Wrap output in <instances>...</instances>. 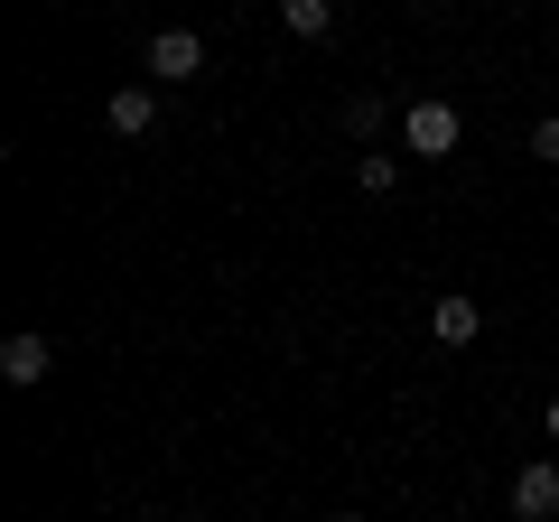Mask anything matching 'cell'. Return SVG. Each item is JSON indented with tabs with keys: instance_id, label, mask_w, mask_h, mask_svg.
<instances>
[{
	"instance_id": "cell-2",
	"label": "cell",
	"mask_w": 559,
	"mask_h": 522,
	"mask_svg": "<svg viewBox=\"0 0 559 522\" xmlns=\"http://www.w3.org/2000/svg\"><path fill=\"white\" fill-rule=\"evenodd\" d=\"M47 373H57V345H47L38 327H20V336L0 345V382H10V392H38Z\"/></svg>"
},
{
	"instance_id": "cell-5",
	"label": "cell",
	"mask_w": 559,
	"mask_h": 522,
	"mask_svg": "<svg viewBox=\"0 0 559 522\" xmlns=\"http://www.w3.org/2000/svg\"><path fill=\"white\" fill-rule=\"evenodd\" d=\"M429 336H439V345H476L485 336V308L466 299V289H448V299H429Z\"/></svg>"
},
{
	"instance_id": "cell-3",
	"label": "cell",
	"mask_w": 559,
	"mask_h": 522,
	"mask_svg": "<svg viewBox=\"0 0 559 522\" xmlns=\"http://www.w3.org/2000/svg\"><path fill=\"white\" fill-rule=\"evenodd\" d=\"M150 75H159V84L205 75V38H197V28H159V38H150Z\"/></svg>"
},
{
	"instance_id": "cell-7",
	"label": "cell",
	"mask_w": 559,
	"mask_h": 522,
	"mask_svg": "<svg viewBox=\"0 0 559 522\" xmlns=\"http://www.w3.org/2000/svg\"><path fill=\"white\" fill-rule=\"evenodd\" d=\"M280 28L289 38H326L336 28V0H280Z\"/></svg>"
},
{
	"instance_id": "cell-6",
	"label": "cell",
	"mask_w": 559,
	"mask_h": 522,
	"mask_svg": "<svg viewBox=\"0 0 559 522\" xmlns=\"http://www.w3.org/2000/svg\"><path fill=\"white\" fill-rule=\"evenodd\" d=\"M103 121H112L121 141H150V131H159V94H150V84H121V94L103 103Z\"/></svg>"
},
{
	"instance_id": "cell-10",
	"label": "cell",
	"mask_w": 559,
	"mask_h": 522,
	"mask_svg": "<svg viewBox=\"0 0 559 522\" xmlns=\"http://www.w3.org/2000/svg\"><path fill=\"white\" fill-rule=\"evenodd\" d=\"M532 159H540V168H559V112H540V121H532Z\"/></svg>"
},
{
	"instance_id": "cell-1",
	"label": "cell",
	"mask_w": 559,
	"mask_h": 522,
	"mask_svg": "<svg viewBox=\"0 0 559 522\" xmlns=\"http://www.w3.org/2000/svg\"><path fill=\"white\" fill-rule=\"evenodd\" d=\"M401 141H411L419 159H448V150L466 141V112H457V103H439V94H429V103H411V112H401Z\"/></svg>"
},
{
	"instance_id": "cell-8",
	"label": "cell",
	"mask_w": 559,
	"mask_h": 522,
	"mask_svg": "<svg viewBox=\"0 0 559 522\" xmlns=\"http://www.w3.org/2000/svg\"><path fill=\"white\" fill-rule=\"evenodd\" d=\"M382 131H392V103H382V94H355V103H345V141H382Z\"/></svg>"
},
{
	"instance_id": "cell-12",
	"label": "cell",
	"mask_w": 559,
	"mask_h": 522,
	"mask_svg": "<svg viewBox=\"0 0 559 522\" xmlns=\"http://www.w3.org/2000/svg\"><path fill=\"white\" fill-rule=\"evenodd\" d=\"M326 522H364V513H326Z\"/></svg>"
},
{
	"instance_id": "cell-11",
	"label": "cell",
	"mask_w": 559,
	"mask_h": 522,
	"mask_svg": "<svg viewBox=\"0 0 559 522\" xmlns=\"http://www.w3.org/2000/svg\"><path fill=\"white\" fill-rule=\"evenodd\" d=\"M540 429H550V439H559V402H550V411H540Z\"/></svg>"
},
{
	"instance_id": "cell-9",
	"label": "cell",
	"mask_w": 559,
	"mask_h": 522,
	"mask_svg": "<svg viewBox=\"0 0 559 522\" xmlns=\"http://www.w3.org/2000/svg\"><path fill=\"white\" fill-rule=\"evenodd\" d=\"M355 187H364V197H392V187H401V159H392V150H364V159H355Z\"/></svg>"
},
{
	"instance_id": "cell-4",
	"label": "cell",
	"mask_w": 559,
	"mask_h": 522,
	"mask_svg": "<svg viewBox=\"0 0 559 522\" xmlns=\"http://www.w3.org/2000/svg\"><path fill=\"white\" fill-rule=\"evenodd\" d=\"M513 522H559V466L550 458H532L513 476Z\"/></svg>"
}]
</instances>
